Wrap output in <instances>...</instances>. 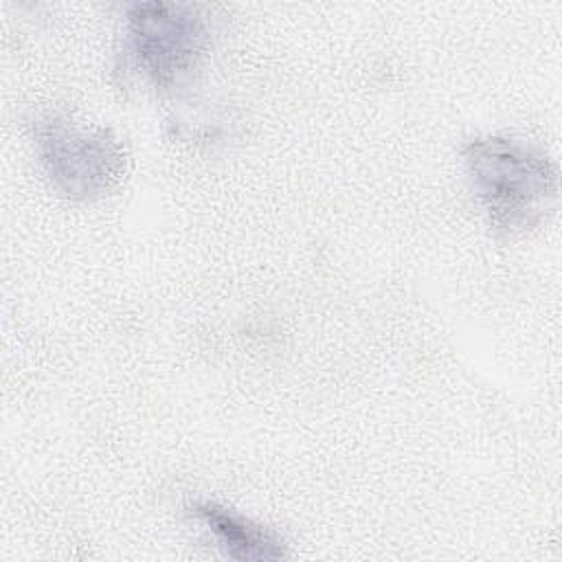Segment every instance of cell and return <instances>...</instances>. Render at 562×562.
Returning <instances> with one entry per match:
<instances>
[{
	"mask_svg": "<svg viewBox=\"0 0 562 562\" xmlns=\"http://www.w3.org/2000/svg\"><path fill=\"white\" fill-rule=\"evenodd\" d=\"M191 514L215 536L228 558L263 562L281 560L288 553L283 540L272 529L222 503L195 501L191 505Z\"/></svg>",
	"mask_w": 562,
	"mask_h": 562,
	"instance_id": "cell-4",
	"label": "cell"
},
{
	"mask_svg": "<svg viewBox=\"0 0 562 562\" xmlns=\"http://www.w3.org/2000/svg\"><path fill=\"white\" fill-rule=\"evenodd\" d=\"M40 162L53 187L70 200H94L125 178L127 151L105 127H83L64 114L33 123Z\"/></svg>",
	"mask_w": 562,
	"mask_h": 562,
	"instance_id": "cell-2",
	"label": "cell"
},
{
	"mask_svg": "<svg viewBox=\"0 0 562 562\" xmlns=\"http://www.w3.org/2000/svg\"><path fill=\"white\" fill-rule=\"evenodd\" d=\"M463 162L494 228L525 233L555 209L558 167L544 151L507 136H479L463 145Z\"/></svg>",
	"mask_w": 562,
	"mask_h": 562,
	"instance_id": "cell-1",
	"label": "cell"
},
{
	"mask_svg": "<svg viewBox=\"0 0 562 562\" xmlns=\"http://www.w3.org/2000/svg\"><path fill=\"white\" fill-rule=\"evenodd\" d=\"M127 40L149 81L156 88H173L200 66L209 48V29L193 4L138 2L127 11Z\"/></svg>",
	"mask_w": 562,
	"mask_h": 562,
	"instance_id": "cell-3",
	"label": "cell"
}]
</instances>
